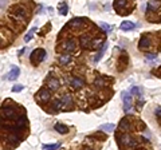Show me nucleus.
<instances>
[{
  "instance_id": "nucleus-29",
  "label": "nucleus",
  "mask_w": 161,
  "mask_h": 150,
  "mask_svg": "<svg viewBox=\"0 0 161 150\" xmlns=\"http://www.w3.org/2000/svg\"><path fill=\"white\" fill-rule=\"evenodd\" d=\"M8 140H10L12 143H15V145H18L19 143V138L15 135V134H10V135H8Z\"/></svg>"
},
{
  "instance_id": "nucleus-6",
  "label": "nucleus",
  "mask_w": 161,
  "mask_h": 150,
  "mask_svg": "<svg viewBox=\"0 0 161 150\" xmlns=\"http://www.w3.org/2000/svg\"><path fill=\"white\" fill-rule=\"evenodd\" d=\"M19 74H20V70H19V67L12 66L11 71L7 74V79H8V80H15L16 78L19 77Z\"/></svg>"
},
{
  "instance_id": "nucleus-14",
  "label": "nucleus",
  "mask_w": 161,
  "mask_h": 150,
  "mask_svg": "<svg viewBox=\"0 0 161 150\" xmlns=\"http://www.w3.org/2000/svg\"><path fill=\"white\" fill-rule=\"evenodd\" d=\"M54 129L58 133H60V134H67V133H69V127H67L66 125H63V123H55Z\"/></svg>"
},
{
  "instance_id": "nucleus-3",
  "label": "nucleus",
  "mask_w": 161,
  "mask_h": 150,
  "mask_svg": "<svg viewBox=\"0 0 161 150\" xmlns=\"http://www.w3.org/2000/svg\"><path fill=\"white\" fill-rule=\"evenodd\" d=\"M121 141L124 142V146L125 147H133L137 145V141L134 140L130 134H124V135L121 137Z\"/></svg>"
},
{
  "instance_id": "nucleus-21",
  "label": "nucleus",
  "mask_w": 161,
  "mask_h": 150,
  "mask_svg": "<svg viewBox=\"0 0 161 150\" xmlns=\"http://www.w3.org/2000/svg\"><path fill=\"white\" fill-rule=\"evenodd\" d=\"M15 12H16V18H24L26 16V10L23 7H16L15 8Z\"/></svg>"
},
{
  "instance_id": "nucleus-5",
  "label": "nucleus",
  "mask_w": 161,
  "mask_h": 150,
  "mask_svg": "<svg viewBox=\"0 0 161 150\" xmlns=\"http://www.w3.org/2000/svg\"><path fill=\"white\" fill-rule=\"evenodd\" d=\"M50 91L46 90V88H42V90L39 91L38 94H36V99H38L39 102H42V103H46V102L50 101Z\"/></svg>"
},
{
  "instance_id": "nucleus-15",
  "label": "nucleus",
  "mask_w": 161,
  "mask_h": 150,
  "mask_svg": "<svg viewBox=\"0 0 161 150\" xmlns=\"http://www.w3.org/2000/svg\"><path fill=\"white\" fill-rule=\"evenodd\" d=\"M118 127H119V130H129L130 129V122H129V119L128 118H124V119H121V122H119V125H118Z\"/></svg>"
},
{
  "instance_id": "nucleus-11",
  "label": "nucleus",
  "mask_w": 161,
  "mask_h": 150,
  "mask_svg": "<svg viewBox=\"0 0 161 150\" xmlns=\"http://www.w3.org/2000/svg\"><path fill=\"white\" fill-rule=\"evenodd\" d=\"M134 27H136V24H134L133 21H129V20L122 21L121 26H119V28H121L122 31H130V30H133Z\"/></svg>"
},
{
  "instance_id": "nucleus-22",
  "label": "nucleus",
  "mask_w": 161,
  "mask_h": 150,
  "mask_svg": "<svg viewBox=\"0 0 161 150\" xmlns=\"http://www.w3.org/2000/svg\"><path fill=\"white\" fill-rule=\"evenodd\" d=\"M89 44H91V39L89 38L87 35L82 36V38H80V46H82V47H87Z\"/></svg>"
},
{
  "instance_id": "nucleus-32",
  "label": "nucleus",
  "mask_w": 161,
  "mask_h": 150,
  "mask_svg": "<svg viewBox=\"0 0 161 150\" xmlns=\"http://www.w3.org/2000/svg\"><path fill=\"white\" fill-rule=\"evenodd\" d=\"M146 59L148 60H156V59H157V56H156V54H148Z\"/></svg>"
},
{
  "instance_id": "nucleus-26",
  "label": "nucleus",
  "mask_w": 161,
  "mask_h": 150,
  "mask_svg": "<svg viewBox=\"0 0 161 150\" xmlns=\"http://www.w3.org/2000/svg\"><path fill=\"white\" fill-rule=\"evenodd\" d=\"M60 146V143H53V145H43V150H56Z\"/></svg>"
},
{
  "instance_id": "nucleus-27",
  "label": "nucleus",
  "mask_w": 161,
  "mask_h": 150,
  "mask_svg": "<svg viewBox=\"0 0 161 150\" xmlns=\"http://www.w3.org/2000/svg\"><path fill=\"white\" fill-rule=\"evenodd\" d=\"M23 88H24L23 84H15L14 87L11 88V91H12V93H20V91H23Z\"/></svg>"
},
{
  "instance_id": "nucleus-12",
  "label": "nucleus",
  "mask_w": 161,
  "mask_h": 150,
  "mask_svg": "<svg viewBox=\"0 0 161 150\" xmlns=\"http://www.w3.org/2000/svg\"><path fill=\"white\" fill-rule=\"evenodd\" d=\"M160 6H161L160 1H148V4H146V11H148V12H154V11L160 7Z\"/></svg>"
},
{
  "instance_id": "nucleus-30",
  "label": "nucleus",
  "mask_w": 161,
  "mask_h": 150,
  "mask_svg": "<svg viewBox=\"0 0 161 150\" xmlns=\"http://www.w3.org/2000/svg\"><path fill=\"white\" fill-rule=\"evenodd\" d=\"M60 106H62V102H60L59 99H56V101L53 102V109H54V110H59Z\"/></svg>"
},
{
  "instance_id": "nucleus-31",
  "label": "nucleus",
  "mask_w": 161,
  "mask_h": 150,
  "mask_svg": "<svg viewBox=\"0 0 161 150\" xmlns=\"http://www.w3.org/2000/svg\"><path fill=\"white\" fill-rule=\"evenodd\" d=\"M103 79H102V77H98L97 78V79H95V86H97V87H102V86H103Z\"/></svg>"
},
{
  "instance_id": "nucleus-16",
  "label": "nucleus",
  "mask_w": 161,
  "mask_h": 150,
  "mask_svg": "<svg viewBox=\"0 0 161 150\" xmlns=\"http://www.w3.org/2000/svg\"><path fill=\"white\" fill-rule=\"evenodd\" d=\"M71 62V55L70 54H63V55L59 56V63L60 64H69V63Z\"/></svg>"
},
{
  "instance_id": "nucleus-13",
  "label": "nucleus",
  "mask_w": 161,
  "mask_h": 150,
  "mask_svg": "<svg viewBox=\"0 0 161 150\" xmlns=\"http://www.w3.org/2000/svg\"><path fill=\"white\" fill-rule=\"evenodd\" d=\"M58 11H59L60 15H67V12H69V6H67L66 1H60L59 4H58Z\"/></svg>"
},
{
  "instance_id": "nucleus-23",
  "label": "nucleus",
  "mask_w": 161,
  "mask_h": 150,
  "mask_svg": "<svg viewBox=\"0 0 161 150\" xmlns=\"http://www.w3.org/2000/svg\"><path fill=\"white\" fill-rule=\"evenodd\" d=\"M126 4H128V1H125V0H117V1H114V8L119 11V8L126 7Z\"/></svg>"
},
{
  "instance_id": "nucleus-9",
  "label": "nucleus",
  "mask_w": 161,
  "mask_h": 150,
  "mask_svg": "<svg viewBox=\"0 0 161 150\" xmlns=\"http://www.w3.org/2000/svg\"><path fill=\"white\" fill-rule=\"evenodd\" d=\"M138 47H140L141 50H144V48H149L151 47V38L149 36H141V39H140V43H138Z\"/></svg>"
},
{
  "instance_id": "nucleus-7",
  "label": "nucleus",
  "mask_w": 161,
  "mask_h": 150,
  "mask_svg": "<svg viewBox=\"0 0 161 150\" xmlns=\"http://www.w3.org/2000/svg\"><path fill=\"white\" fill-rule=\"evenodd\" d=\"M16 114V110L12 107H3L1 109V117H6V118H12Z\"/></svg>"
},
{
  "instance_id": "nucleus-24",
  "label": "nucleus",
  "mask_w": 161,
  "mask_h": 150,
  "mask_svg": "<svg viewBox=\"0 0 161 150\" xmlns=\"http://www.w3.org/2000/svg\"><path fill=\"white\" fill-rule=\"evenodd\" d=\"M130 93L133 95H138V97H142V88L138 87V86H133L132 87V90H130Z\"/></svg>"
},
{
  "instance_id": "nucleus-1",
  "label": "nucleus",
  "mask_w": 161,
  "mask_h": 150,
  "mask_svg": "<svg viewBox=\"0 0 161 150\" xmlns=\"http://www.w3.org/2000/svg\"><path fill=\"white\" fill-rule=\"evenodd\" d=\"M44 56H46V51L43 48H36L34 50L30 55V59H31V63L34 66H38L40 62L44 60Z\"/></svg>"
},
{
  "instance_id": "nucleus-33",
  "label": "nucleus",
  "mask_w": 161,
  "mask_h": 150,
  "mask_svg": "<svg viewBox=\"0 0 161 150\" xmlns=\"http://www.w3.org/2000/svg\"><path fill=\"white\" fill-rule=\"evenodd\" d=\"M156 115L161 118V107H157V109H156Z\"/></svg>"
},
{
  "instance_id": "nucleus-8",
  "label": "nucleus",
  "mask_w": 161,
  "mask_h": 150,
  "mask_svg": "<svg viewBox=\"0 0 161 150\" xmlns=\"http://www.w3.org/2000/svg\"><path fill=\"white\" fill-rule=\"evenodd\" d=\"M69 82H70V84L73 86L74 88H80L82 86L85 84V82L80 78H77V77H73V78H70L69 79Z\"/></svg>"
},
{
  "instance_id": "nucleus-34",
  "label": "nucleus",
  "mask_w": 161,
  "mask_h": 150,
  "mask_svg": "<svg viewBox=\"0 0 161 150\" xmlns=\"http://www.w3.org/2000/svg\"><path fill=\"white\" fill-rule=\"evenodd\" d=\"M142 105H144V101H138V102H137V107H138V109L142 107Z\"/></svg>"
},
{
  "instance_id": "nucleus-20",
  "label": "nucleus",
  "mask_w": 161,
  "mask_h": 150,
  "mask_svg": "<svg viewBox=\"0 0 161 150\" xmlns=\"http://www.w3.org/2000/svg\"><path fill=\"white\" fill-rule=\"evenodd\" d=\"M60 102H62V105H65V106H70L71 103H73V99H71V95H65V97L60 99Z\"/></svg>"
},
{
  "instance_id": "nucleus-4",
  "label": "nucleus",
  "mask_w": 161,
  "mask_h": 150,
  "mask_svg": "<svg viewBox=\"0 0 161 150\" xmlns=\"http://www.w3.org/2000/svg\"><path fill=\"white\" fill-rule=\"evenodd\" d=\"M60 48H62L63 51H66L67 54L73 53L74 50H75V42H74L73 39H69V40H66V42H63L62 44H60Z\"/></svg>"
},
{
  "instance_id": "nucleus-25",
  "label": "nucleus",
  "mask_w": 161,
  "mask_h": 150,
  "mask_svg": "<svg viewBox=\"0 0 161 150\" xmlns=\"http://www.w3.org/2000/svg\"><path fill=\"white\" fill-rule=\"evenodd\" d=\"M114 127H116V126L113 125V123H105V125L101 126V130H105V131L110 133V131H113V130H114Z\"/></svg>"
},
{
  "instance_id": "nucleus-28",
  "label": "nucleus",
  "mask_w": 161,
  "mask_h": 150,
  "mask_svg": "<svg viewBox=\"0 0 161 150\" xmlns=\"http://www.w3.org/2000/svg\"><path fill=\"white\" fill-rule=\"evenodd\" d=\"M99 26H101V28H102V30H105L106 32H110V31H113V27H112V26L106 24V23H103V21H102V23H99Z\"/></svg>"
},
{
  "instance_id": "nucleus-19",
  "label": "nucleus",
  "mask_w": 161,
  "mask_h": 150,
  "mask_svg": "<svg viewBox=\"0 0 161 150\" xmlns=\"http://www.w3.org/2000/svg\"><path fill=\"white\" fill-rule=\"evenodd\" d=\"M82 21H83V19L75 18V19H73V20L70 21V26H71V27H74V28H78V27L82 26Z\"/></svg>"
},
{
  "instance_id": "nucleus-2",
  "label": "nucleus",
  "mask_w": 161,
  "mask_h": 150,
  "mask_svg": "<svg viewBox=\"0 0 161 150\" xmlns=\"http://www.w3.org/2000/svg\"><path fill=\"white\" fill-rule=\"evenodd\" d=\"M122 101H124V111L129 113L132 109V95L128 91H122Z\"/></svg>"
},
{
  "instance_id": "nucleus-10",
  "label": "nucleus",
  "mask_w": 161,
  "mask_h": 150,
  "mask_svg": "<svg viewBox=\"0 0 161 150\" xmlns=\"http://www.w3.org/2000/svg\"><path fill=\"white\" fill-rule=\"evenodd\" d=\"M47 86H49V90L51 91H55L59 88L60 83H59V80L56 79V78H51V79L49 80V83H47Z\"/></svg>"
},
{
  "instance_id": "nucleus-17",
  "label": "nucleus",
  "mask_w": 161,
  "mask_h": 150,
  "mask_svg": "<svg viewBox=\"0 0 161 150\" xmlns=\"http://www.w3.org/2000/svg\"><path fill=\"white\" fill-rule=\"evenodd\" d=\"M106 48H108V43H105V44H103V47H102V50H99L98 54L94 56V62H99V59H101L102 56H103V54H105Z\"/></svg>"
},
{
  "instance_id": "nucleus-18",
  "label": "nucleus",
  "mask_w": 161,
  "mask_h": 150,
  "mask_svg": "<svg viewBox=\"0 0 161 150\" xmlns=\"http://www.w3.org/2000/svg\"><path fill=\"white\" fill-rule=\"evenodd\" d=\"M35 31H38V28L34 27V28H31V30H30L27 34H26V36H24V42H26V43H28L30 40H31L32 36H34V32H35Z\"/></svg>"
}]
</instances>
